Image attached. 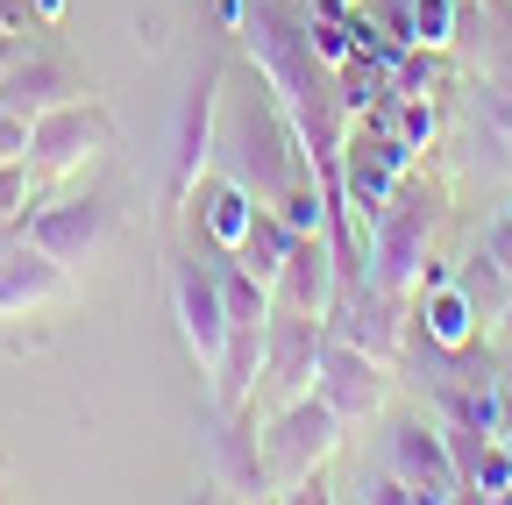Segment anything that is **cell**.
I'll return each mask as SVG.
<instances>
[{
	"label": "cell",
	"instance_id": "cell-1",
	"mask_svg": "<svg viewBox=\"0 0 512 505\" xmlns=\"http://www.w3.org/2000/svg\"><path fill=\"white\" fill-rule=\"evenodd\" d=\"M214 150H221L228 178L242 185L256 207H285L292 185L313 178V164H306V150H299V129H292V114L278 107L271 86H256V93H242V100L228 107V121L214 129Z\"/></svg>",
	"mask_w": 512,
	"mask_h": 505
},
{
	"label": "cell",
	"instance_id": "cell-2",
	"mask_svg": "<svg viewBox=\"0 0 512 505\" xmlns=\"http://www.w3.org/2000/svg\"><path fill=\"white\" fill-rule=\"evenodd\" d=\"M434 221H441V185H427L420 171H406V178L392 185V200L363 221V257H370V264H363V285L413 299V285H420V271H427Z\"/></svg>",
	"mask_w": 512,
	"mask_h": 505
},
{
	"label": "cell",
	"instance_id": "cell-3",
	"mask_svg": "<svg viewBox=\"0 0 512 505\" xmlns=\"http://www.w3.org/2000/svg\"><path fill=\"white\" fill-rule=\"evenodd\" d=\"M256 449H264L271 484L299 491L306 477L328 470V456L342 449V420H335V406L320 399V392H299V399H285L264 427H256Z\"/></svg>",
	"mask_w": 512,
	"mask_h": 505
},
{
	"label": "cell",
	"instance_id": "cell-4",
	"mask_svg": "<svg viewBox=\"0 0 512 505\" xmlns=\"http://www.w3.org/2000/svg\"><path fill=\"white\" fill-rule=\"evenodd\" d=\"M320 335H328V328H320L313 313H285V306H271V328H264V370H256V392H249V406L278 413L285 399L313 392ZM249 406H242V413H249Z\"/></svg>",
	"mask_w": 512,
	"mask_h": 505
},
{
	"label": "cell",
	"instance_id": "cell-5",
	"mask_svg": "<svg viewBox=\"0 0 512 505\" xmlns=\"http://www.w3.org/2000/svg\"><path fill=\"white\" fill-rule=\"evenodd\" d=\"M171 313H178V335H185L192 363L214 377V370H221V349H228V292H221V264L171 257Z\"/></svg>",
	"mask_w": 512,
	"mask_h": 505
},
{
	"label": "cell",
	"instance_id": "cell-6",
	"mask_svg": "<svg viewBox=\"0 0 512 505\" xmlns=\"http://www.w3.org/2000/svg\"><path fill=\"white\" fill-rule=\"evenodd\" d=\"M221 86H228V65L221 57H207L200 79L185 86V107H178V136H171V185H164V200H192L200 193V178L214 164V114H221Z\"/></svg>",
	"mask_w": 512,
	"mask_h": 505
},
{
	"label": "cell",
	"instance_id": "cell-7",
	"mask_svg": "<svg viewBox=\"0 0 512 505\" xmlns=\"http://www.w3.org/2000/svg\"><path fill=\"white\" fill-rule=\"evenodd\" d=\"M384 385H392V363L363 356V349H356V342H342V335H320L313 392L335 406V420H342V427H363V420H377V413H384Z\"/></svg>",
	"mask_w": 512,
	"mask_h": 505
},
{
	"label": "cell",
	"instance_id": "cell-8",
	"mask_svg": "<svg viewBox=\"0 0 512 505\" xmlns=\"http://www.w3.org/2000/svg\"><path fill=\"white\" fill-rule=\"evenodd\" d=\"M406 321H413V299L406 292L356 285V292H335V306H328V321H320V328L342 335V342H356L377 363H399L406 356Z\"/></svg>",
	"mask_w": 512,
	"mask_h": 505
},
{
	"label": "cell",
	"instance_id": "cell-9",
	"mask_svg": "<svg viewBox=\"0 0 512 505\" xmlns=\"http://www.w3.org/2000/svg\"><path fill=\"white\" fill-rule=\"evenodd\" d=\"M107 143H114V114L100 100H64V107H50V114L29 121V164L50 171V178L57 171H79Z\"/></svg>",
	"mask_w": 512,
	"mask_h": 505
},
{
	"label": "cell",
	"instance_id": "cell-10",
	"mask_svg": "<svg viewBox=\"0 0 512 505\" xmlns=\"http://www.w3.org/2000/svg\"><path fill=\"white\" fill-rule=\"evenodd\" d=\"M384 470H392L420 505L434 498H463V477H456V456H448V441H441V420H392V434H384Z\"/></svg>",
	"mask_w": 512,
	"mask_h": 505
},
{
	"label": "cell",
	"instance_id": "cell-11",
	"mask_svg": "<svg viewBox=\"0 0 512 505\" xmlns=\"http://www.w3.org/2000/svg\"><path fill=\"white\" fill-rule=\"evenodd\" d=\"M22 235H29L36 249H50V257L72 271V264H93L100 249H107V235H114V207H107L100 193H86V200H57V207L29 214Z\"/></svg>",
	"mask_w": 512,
	"mask_h": 505
},
{
	"label": "cell",
	"instance_id": "cell-12",
	"mask_svg": "<svg viewBox=\"0 0 512 505\" xmlns=\"http://www.w3.org/2000/svg\"><path fill=\"white\" fill-rule=\"evenodd\" d=\"M93 79L72 65V57H57V50H22L8 72H0V107H15V114H50L64 100H86Z\"/></svg>",
	"mask_w": 512,
	"mask_h": 505
},
{
	"label": "cell",
	"instance_id": "cell-13",
	"mask_svg": "<svg viewBox=\"0 0 512 505\" xmlns=\"http://www.w3.org/2000/svg\"><path fill=\"white\" fill-rule=\"evenodd\" d=\"M335 242L328 235H292V249H285V264H278V278H271V306H285V313H313V321H328V306H335Z\"/></svg>",
	"mask_w": 512,
	"mask_h": 505
},
{
	"label": "cell",
	"instance_id": "cell-14",
	"mask_svg": "<svg viewBox=\"0 0 512 505\" xmlns=\"http://www.w3.org/2000/svg\"><path fill=\"white\" fill-rule=\"evenodd\" d=\"M214 491H228V498L271 491L264 449H256V413H214Z\"/></svg>",
	"mask_w": 512,
	"mask_h": 505
},
{
	"label": "cell",
	"instance_id": "cell-15",
	"mask_svg": "<svg viewBox=\"0 0 512 505\" xmlns=\"http://www.w3.org/2000/svg\"><path fill=\"white\" fill-rule=\"evenodd\" d=\"M50 299H64V264L50 249H36L29 235H15L0 249V321H15L29 306H50Z\"/></svg>",
	"mask_w": 512,
	"mask_h": 505
},
{
	"label": "cell",
	"instance_id": "cell-16",
	"mask_svg": "<svg viewBox=\"0 0 512 505\" xmlns=\"http://www.w3.org/2000/svg\"><path fill=\"white\" fill-rule=\"evenodd\" d=\"M292 235H299V228H292L278 207H256V214H249V228H242V242L228 249V257H235L249 278H264V285H271V278H278V264H285V249H292Z\"/></svg>",
	"mask_w": 512,
	"mask_h": 505
},
{
	"label": "cell",
	"instance_id": "cell-17",
	"mask_svg": "<svg viewBox=\"0 0 512 505\" xmlns=\"http://www.w3.org/2000/svg\"><path fill=\"white\" fill-rule=\"evenodd\" d=\"M200 207H207V235H214V249L228 257V249L242 242V228H249V214H256V200H249L242 185L221 171V178H207V185H200Z\"/></svg>",
	"mask_w": 512,
	"mask_h": 505
},
{
	"label": "cell",
	"instance_id": "cell-18",
	"mask_svg": "<svg viewBox=\"0 0 512 505\" xmlns=\"http://www.w3.org/2000/svg\"><path fill=\"white\" fill-rule=\"evenodd\" d=\"M470 114H477V143H491V164H512V65L477 86Z\"/></svg>",
	"mask_w": 512,
	"mask_h": 505
},
{
	"label": "cell",
	"instance_id": "cell-19",
	"mask_svg": "<svg viewBox=\"0 0 512 505\" xmlns=\"http://www.w3.org/2000/svg\"><path fill=\"white\" fill-rule=\"evenodd\" d=\"M456 292L470 299V313H477V328H491L498 313L512 306V278H505V271H498V264L484 257V249H477V264H463V271H456Z\"/></svg>",
	"mask_w": 512,
	"mask_h": 505
},
{
	"label": "cell",
	"instance_id": "cell-20",
	"mask_svg": "<svg viewBox=\"0 0 512 505\" xmlns=\"http://www.w3.org/2000/svg\"><path fill=\"white\" fill-rule=\"evenodd\" d=\"M399 36L413 50H441L456 36V0H399Z\"/></svg>",
	"mask_w": 512,
	"mask_h": 505
},
{
	"label": "cell",
	"instance_id": "cell-21",
	"mask_svg": "<svg viewBox=\"0 0 512 505\" xmlns=\"http://www.w3.org/2000/svg\"><path fill=\"white\" fill-rule=\"evenodd\" d=\"M29 178H36V164H29V157H8V164H0V228H22Z\"/></svg>",
	"mask_w": 512,
	"mask_h": 505
},
{
	"label": "cell",
	"instance_id": "cell-22",
	"mask_svg": "<svg viewBox=\"0 0 512 505\" xmlns=\"http://www.w3.org/2000/svg\"><path fill=\"white\" fill-rule=\"evenodd\" d=\"M484 257L512 278V214H505V207H498V214H491V228H484Z\"/></svg>",
	"mask_w": 512,
	"mask_h": 505
},
{
	"label": "cell",
	"instance_id": "cell-23",
	"mask_svg": "<svg viewBox=\"0 0 512 505\" xmlns=\"http://www.w3.org/2000/svg\"><path fill=\"white\" fill-rule=\"evenodd\" d=\"M8 157H29V114L0 107V164H8Z\"/></svg>",
	"mask_w": 512,
	"mask_h": 505
},
{
	"label": "cell",
	"instance_id": "cell-24",
	"mask_svg": "<svg viewBox=\"0 0 512 505\" xmlns=\"http://www.w3.org/2000/svg\"><path fill=\"white\" fill-rule=\"evenodd\" d=\"M363 498H377V505H399V498H413L392 470H384V477H363Z\"/></svg>",
	"mask_w": 512,
	"mask_h": 505
},
{
	"label": "cell",
	"instance_id": "cell-25",
	"mask_svg": "<svg viewBox=\"0 0 512 505\" xmlns=\"http://www.w3.org/2000/svg\"><path fill=\"white\" fill-rule=\"evenodd\" d=\"M491 441H505L512 449V377H498V434Z\"/></svg>",
	"mask_w": 512,
	"mask_h": 505
},
{
	"label": "cell",
	"instance_id": "cell-26",
	"mask_svg": "<svg viewBox=\"0 0 512 505\" xmlns=\"http://www.w3.org/2000/svg\"><path fill=\"white\" fill-rule=\"evenodd\" d=\"M0 29H8V36L29 29V0H0Z\"/></svg>",
	"mask_w": 512,
	"mask_h": 505
},
{
	"label": "cell",
	"instance_id": "cell-27",
	"mask_svg": "<svg viewBox=\"0 0 512 505\" xmlns=\"http://www.w3.org/2000/svg\"><path fill=\"white\" fill-rule=\"evenodd\" d=\"M15 57H22V43H15L8 29H0V72H8V65H15Z\"/></svg>",
	"mask_w": 512,
	"mask_h": 505
},
{
	"label": "cell",
	"instance_id": "cell-28",
	"mask_svg": "<svg viewBox=\"0 0 512 505\" xmlns=\"http://www.w3.org/2000/svg\"><path fill=\"white\" fill-rule=\"evenodd\" d=\"M491 328H498V349H512V306L498 313V321H491Z\"/></svg>",
	"mask_w": 512,
	"mask_h": 505
},
{
	"label": "cell",
	"instance_id": "cell-29",
	"mask_svg": "<svg viewBox=\"0 0 512 505\" xmlns=\"http://www.w3.org/2000/svg\"><path fill=\"white\" fill-rule=\"evenodd\" d=\"M29 8H36L43 22H57V15H64V0H29Z\"/></svg>",
	"mask_w": 512,
	"mask_h": 505
},
{
	"label": "cell",
	"instance_id": "cell-30",
	"mask_svg": "<svg viewBox=\"0 0 512 505\" xmlns=\"http://www.w3.org/2000/svg\"><path fill=\"white\" fill-rule=\"evenodd\" d=\"M15 235H22V228H0V249H8V242H15Z\"/></svg>",
	"mask_w": 512,
	"mask_h": 505
},
{
	"label": "cell",
	"instance_id": "cell-31",
	"mask_svg": "<svg viewBox=\"0 0 512 505\" xmlns=\"http://www.w3.org/2000/svg\"><path fill=\"white\" fill-rule=\"evenodd\" d=\"M505 498H512V484H505Z\"/></svg>",
	"mask_w": 512,
	"mask_h": 505
},
{
	"label": "cell",
	"instance_id": "cell-32",
	"mask_svg": "<svg viewBox=\"0 0 512 505\" xmlns=\"http://www.w3.org/2000/svg\"><path fill=\"white\" fill-rule=\"evenodd\" d=\"M505 214H512V200H505Z\"/></svg>",
	"mask_w": 512,
	"mask_h": 505
}]
</instances>
